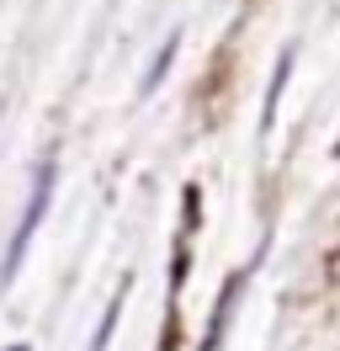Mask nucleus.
<instances>
[{
  "mask_svg": "<svg viewBox=\"0 0 340 351\" xmlns=\"http://www.w3.org/2000/svg\"><path fill=\"white\" fill-rule=\"evenodd\" d=\"M53 181H59V165H53V160H42L38 176H32V192H27V208H21V223H16V234H11V245H5V266H0V282H16L21 261H27V250H32V234H38L42 219H48V202H53Z\"/></svg>",
  "mask_w": 340,
  "mask_h": 351,
  "instance_id": "f257e3e1",
  "label": "nucleus"
},
{
  "mask_svg": "<svg viewBox=\"0 0 340 351\" xmlns=\"http://www.w3.org/2000/svg\"><path fill=\"white\" fill-rule=\"evenodd\" d=\"M11 351H27V346H11Z\"/></svg>",
  "mask_w": 340,
  "mask_h": 351,
  "instance_id": "20e7f679",
  "label": "nucleus"
},
{
  "mask_svg": "<svg viewBox=\"0 0 340 351\" xmlns=\"http://www.w3.org/2000/svg\"><path fill=\"white\" fill-rule=\"evenodd\" d=\"M239 282H245V271H239V277H229L223 298H218V314H212V325H208V341H202V351H218V346H223V330H229V314H234V304H239Z\"/></svg>",
  "mask_w": 340,
  "mask_h": 351,
  "instance_id": "f03ea898",
  "label": "nucleus"
},
{
  "mask_svg": "<svg viewBox=\"0 0 340 351\" xmlns=\"http://www.w3.org/2000/svg\"><path fill=\"white\" fill-rule=\"evenodd\" d=\"M175 43H181V38H175V32H170L165 43H160V53H154V64H149V75H144V96H154V86H160V80H165V69L175 64Z\"/></svg>",
  "mask_w": 340,
  "mask_h": 351,
  "instance_id": "7ed1b4c3",
  "label": "nucleus"
}]
</instances>
